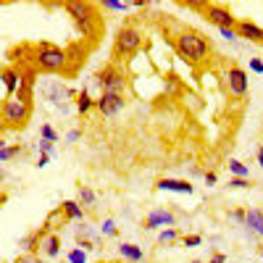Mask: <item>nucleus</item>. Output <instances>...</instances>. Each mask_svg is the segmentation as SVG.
Segmentation results:
<instances>
[{
	"mask_svg": "<svg viewBox=\"0 0 263 263\" xmlns=\"http://www.w3.org/2000/svg\"><path fill=\"white\" fill-rule=\"evenodd\" d=\"M250 69H253L255 74H263V61H260V58H250Z\"/></svg>",
	"mask_w": 263,
	"mask_h": 263,
	"instance_id": "nucleus-33",
	"label": "nucleus"
},
{
	"mask_svg": "<svg viewBox=\"0 0 263 263\" xmlns=\"http://www.w3.org/2000/svg\"><path fill=\"white\" fill-rule=\"evenodd\" d=\"M229 171H232V177H239V179H250V168H248L242 161H237V158H232V161H229Z\"/></svg>",
	"mask_w": 263,
	"mask_h": 263,
	"instance_id": "nucleus-20",
	"label": "nucleus"
},
{
	"mask_svg": "<svg viewBox=\"0 0 263 263\" xmlns=\"http://www.w3.org/2000/svg\"><path fill=\"white\" fill-rule=\"evenodd\" d=\"M21 87H24V77H21V71L11 69V66H6V69H3V90H6V100L13 98V92H21Z\"/></svg>",
	"mask_w": 263,
	"mask_h": 263,
	"instance_id": "nucleus-11",
	"label": "nucleus"
},
{
	"mask_svg": "<svg viewBox=\"0 0 263 263\" xmlns=\"http://www.w3.org/2000/svg\"><path fill=\"white\" fill-rule=\"evenodd\" d=\"M40 135H42V140H48V142H55V140H58V135H55V129H53L50 124H42V129H40Z\"/></svg>",
	"mask_w": 263,
	"mask_h": 263,
	"instance_id": "nucleus-25",
	"label": "nucleus"
},
{
	"mask_svg": "<svg viewBox=\"0 0 263 263\" xmlns=\"http://www.w3.org/2000/svg\"><path fill=\"white\" fill-rule=\"evenodd\" d=\"M119 255L124 258V260H129V263H137V260H142V248H137V245H132V242H124L121 248H119Z\"/></svg>",
	"mask_w": 263,
	"mask_h": 263,
	"instance_id": "nucleus-17",
	"label": "nucleus"
},
{
	"mask_svg": "<svg viewBox=\"0 0 263 263\" xmlns=\"http://www.w3.org/2000/svg\"><path fill=\"white\" fill-rule=\"evenodd\" d=\"M237 34L250 40V42H260V45H263V29L258 24H253V21H239V24H237Z\"/></svg>",
	"mask_w": 263,
	"mask_h": 263,
	"instance_id": "nucleus-13",
	"label": "nucleus"
},
{
	"mask_svg": "<svg viewBox=\"0 0 263 263\" xmlns=\"http://www.w3.org/2000/svg\"><path fill=\"white\" fill-rule=\"evenodd\" d=\"M208 263H227V255H224V253H216V255H213Z\"/></svg>",
	"mask_w": 263,
	"mask_h": 263,
	"instance_id": "nucleus-36",
	"label": "nucleus"
},
{
	"mask_svg": "<svg viewBox=\"0 0 263 263\" xmlns=\"http://www.w3.org/2000/svg\"><path fill=\"white\" fill-rule=\"evenodd\" d=\"M40 156H53V142L40 140Z\"/></svg>",
	"mask_w": 263,
	"mask_h": 263,
	"instance_id": "nucleus-31",
	"label": "nucleus"
},
{
	"mask_svg": "<svg viewBox=\"0 0 263 263\" xmlns=\"http://www.w3.org/2000/svg\"><path fill=\"white\" fill-rule=\"evenodd\" d=\"M205 18L211 24H216L218 29H237V24H239V18L229 8H221V6H205Z\"/></svg>",
	"mask_w": 263,
	"mask_h": 263,
	"instance_id": "nucleus-7",
	"label": "nucleus"
},
{
	"mask_svg": "<svg viewBox=\"0 0 263 263\" xmlns=\"http://www.w3.org/2000/svg\"><path fill=\"white\" fill-rule=\"evenodd\" d=\"M260 258H263V248H260Z\"/></svg>",
	"mask_w": 263,
	"mask_h": 263,
	"instance_id": "nucleus-41",
	"label": "nucleus"
},
{
	"mask_svg": "<svg viewBox=\"0 0 263 263\" xmlns=\"http://www.w3.org/2000/svg\"><path fill=\"white\" fill-rule=\"evenodd\" d=\"M177 224V218H174V213H168V211H153V213H147L145 216V229H158V227H174Z\"/></svg>",
	"mask_w": 263,
	"mask_h": 263,
	"instance_id": "nucleus-12",
	"label": "nucleus"
},
{
	"mask_svg": "<svg viewBox=\"0 0 263 263\" xmlns=\"http://www.w3.org/2000/svg\"><path fill=\"white\" fill-rule=\"evenodd\" d=\"M66 140H69V142H77V140H79V132H69V137H66Z\"/></svg>",
	"mask_w": 263,
	"mask_h": 263,
	"instance_id": "nucleus-38",
	"label": "nucleus"
},
{
	"mask_svg": "<svg viewBox=\"0 0 263 263\" xmlns=\"http://www.w3.org/2000/svg\"><path fill=\"white\" fill-rule=\"evenodd\" d=\"M182 242H184V248H197V245L203 242V237H200V234H190V237L182 239Z\"/></svg>",
	"mask_w": 263,
	"mask_h": 263,
	"instance_id": "nucleus-27",
	"label": "nucleus"
},
{
	"mask_svg": "<svg viewBox=\"0 0 263 263\" xmlns=\"http://www.w3.org/2000/svg\"><path fill=\"white\" fill-rule=\"evenodd\" d=\"M248 74H245V69H239V66H232V69L227 71V90H229V95H234V98H245L248 95Z\"/></svg>",
	"mask_w": 263,
	"mask_h": 263,
	"instance_id": "nucleus-8",
	"label": "nucleus"
},
{
	"mask_svg": "<svg viewBox=\"0 0 263 263\" xmlns=\"http://www.w3.org/2000/svg\"><path fill=\"white\" fill-rule=\"evenodd\" d=\"M77 242H79L82 250H92V248H95V237H92L90 227H82V229L77 232Z\"/></svg>",
	"mask_w": 263,
	"mask_h": 263,
	"instance_id": "nucleus-19",
	"label": "nucleus"
},
{
	"mask_svg": "<svg viewBox=\"0 0 263 263\" xmlns=\"http://www.w3.org/2000/svg\"><path fill=\"white\" fill-rule=\"evenodd\" d=\"M98 84L103 87V92H116V95H124L126 79H124V74L116 69V66H105V69L98 74Z\"/></svg>",
	"mask_w": 263,
	"mask_h": 263,
	"instance_id": "nucleus-6",
	"label": "nucleus"
},
{
	"mask_svg": "<svg viewBox=\"0 0 263 263\" xmlns=\"http://www.w3.org/2000/svg\"><path fill=\"white\" fill-rule=\"evenodd\" d=\"M95 200H98V195H95L90 187H82V184H79V190H77V203H79L82 208H84V205L90 208V205H95Z\"/></svg>",
	"mask_w": 263,
	"mask_h": 263,
	"instance_id": "nucleus-18",
	"label": "nucleus"
},
{
	"mask_svg": "<svg viewBox=\"0 0 263 263\" xmlns=\"http://www.w3.org/2000/svg\"><path fill=\"white\" fill-rule=\"evenodd\" d=\"M92 105H95V100H92L90 95H87V92L82 90V92H79V98H77V111H79V114H87Z\"/></svg>",
	"mask_w": 263,
	"mask_h": 263,
	"instance_id": "nucleus-22",
	"label": "nucleus"
},
{
	"mask_svg": "<svg viewBox=\"0 0 263 263\" xmlns=\"http://www.w3.org/2000/svg\"><path fill=\"white\" fill-rule=\"evenodd\" d=\"M100 232H103L105 237H114V234H116V224L111 221V218H108V221H103V227H100Z\"/></svg>",
	"mask_w": 263,
	"mask_h": 263,
	"instance_id": "nucleus-30",
	"label": "nucleus"
},
{
	"mask_svg": "<svg viewBox=\"0 0 263 263\" xmlns=\"http://www.w3.org/2000/svg\"><path fill=\"white\" fill-rule=\"evenodd\" d=\"M48 163H50V156H40L37 158V168H45Z\"/></svg>",
	"mask_w": 263,
	"mask_h": 263,
	"instance_id": "nucleus-35",
	"label": "nucleus"
},
{
	"mask_svg": "<svg viewBox=\"0 0 263 263\" xmlns=\"http://www.w3.org/2000/svg\"><path fill=\"white\" fill-rule=\"evenodd\" d=\"M174 48H177V55L187 63H203L211 53V45H208V40L200 34V32H182L177 37V42H174Z\"/></svg>",
	"mask_w": 263,
	"mask_h": 263,
	"instance_id": "nucleus-1",
	"label": "nucleus"
},
{
	"mask_svg": "<svg viewBox=\"0 0 263 263\" xmlns=\"http://www.w3.org/2000/svg\"><path fill=\"white\" fill-rule=\"evenodd\" d=\"M156 187L166 190V192H179V195H192L195 192V187L190 182H184V179H161Z\"/></svg>",
	"mask_w": 263,
	"mask_h": 263,
	"instance_id": "nucleus-14",
	"label": "nucleus"
},
{
	"mask_svg": "<svg viewBox=\"0 0 263 263\" xmlns=\"http://www.w3.org/2000/svg\"><path fill=\"white\" fill-rule=\"evenodd\" d=\"M61 211H63V216L69 218V221H82V218H84V208L77 200H66L61 205Z\"/></svg>",
	"mask_w": 263,
	"mask_h": 263,
	"instance_id": "nucleus-16",
	"label": "nucleus"
},
{
	"mask_svg": "<svg viewBox=\"0 0 263 263\" xmlns=\"http://www.w3.org/2000/svg\"><path fill=\"white\" fill-rule=\"evenodd\" d=\"M32 116V103L29 98H8L3 100V111H0V119H3V126H24Z\"/></svg>",
	"mask_w": 263,
	"mask_h": 263,
	"instance_id": "nucleus-2",
	"label": "nucleus"
},
{
	"mask_svg": "<svg viewBox=\"0 0 263 263\" xmlns=\"http://www.w3.org/2000/svg\"><path fill=\"white\" fill-rule=\"evenodd\" d=\"M132 3H121V0H103V8L108 11H126Z\"/></svg>",
	"mask_w": 263,
	"mask_h": 263,
	"instance_id": "nucleus-24",
	"label": "nucleus"
},
{
	"mask_svg": "<svg viewBox=\"0 0 263 263\" xmlns=\"http://www.w3.org/2000/svg\"><path fill=\"white\" fill-rule=\"evenodd\" d=\"M142 45V34L137 27H121L119 34H116V45H114V53L116 58H129L135 55Z\"/></svg>",
	"mask_w": 263,
	"mask_h": 263,
	"instance_id": "nucleus-5",
	"label": "nucleus"
},
{
	"mask_svg": "<svg viewBox=\"0 0 263 263\" xmlns=\"http://www.w3.org/2000/svg\"><path fill=\"white\" fill-rule=\"evenodd\" d=\"M179 239V232L174 229V227H168V229H163L161 234H158V245H174Z\"/></svg>",
	"mask_w": 263,
	"mask_h": 263,
	"instance_id": "nucleus-21",
	"label": "nucleus"
},
{
	"mask_svg": "<svg viewBox=\"0 0 263 263\" xmlns=\"http://www.w3.org/2000/svg\"><path fill=\"white\" fill-rule=\"evenodd\" d=\"M229 187H234V190H245V187H250V179H239V177H232V179H229Z\"/></svg>",
	"mask_w": 263,
	"mask_h": 263,
	"instance_id": "nucleus-28",
	"label": "nucleus"
},
{
	"mask_svg": "<svg viewBox=\"0 0 263 263\" xmlns=\"http://www.w3.org/2000/svg\"><path fill=\"white\" fill-rule=\"evenodd\" d=\"M192 263H203V260H192Z\"/></svg>",
	"mask_w": 263,
	"mask_h": 263,
	"instance_id": "nucleus-40",
	"label": "nucleus"
},
{
	"mask_svg": "<svg viewBox=\"0 0 263 263\" xmlns=\"http://www.w3.org/2000/svg\"><path fill=\"white\" fill-rule=\"evenodd\" d=\"M69 263H87V255H84V250H82V248H74V250L69 253Z\"/></svg>",
	"mask_w": 263,
	"mask_h": 263,
	"instance_id": "nucleus-26",
	"label": "nucleus"
},
{
	"mask_svg": "<svg viewBox=\"0 0 263 263\" xmlns=\"http://www.w3.org/2000/svg\"><path fill=\"white\" fill-rule=\"evenodd\" d=\"M245 227H250V232H255L258 237H263V211L250 208L248 211V218H245Z\"/></svg>",
	"mask_w": 263,
	"mask_h": 263,
	"instance_id": "nucleus-15",
	"label": "nucleus"
},
{
	"mask_svg": "<svg viewBox=\"0 0 263 263\" xmlns=\"http://www.w3.org/2000/svg\"><path fill=\"white\" fill-rule=\"evenodd\" d=\"M255 158H258V163L263 166V147H258V153H255Z\"/></svg>",
	"mask_w": 263,
	"mask_h": 263,
	"instance_id": "nucleus-39",
	"label": "nucleus"
},
{
	"mask_svg": "<svg viewBox=\"0 0 263 263\" xmlns=\"http://www.w3.org/2000/svg\"><path fill=\"white\" fill-rule=\"evenodd\" d=\"M232 218H234V221H245V218H248V211H232Z\"/></svg>",
	"mask_w": 263,
	"mask_h": 263,
	"instance_id": "nucleus-34",
	"label": "nucleus"
},
{
	"mask_svg": "<svg viewBox=\"0 0 263 263\" xmlns=\"http://www.w3.org/2000/svg\"><path fill=\"white\" fill-rule=\"evenodd\" d=\"M66 11H69L77 21V27L82 29L84 37H92L98 32V16L92 11L90 3H66Z\"/></svg>",
	"mask_w": 263,
	"mask_h": 263,
	"instance_id": "nucleus-4",
	"label": "nucleus"
},
{
	"mask_svg": "<svg viewBox=\"0 0 263 263\" xmlns=\"http://www.w3.org/2000/svg\"><path fill=\"white\" fill-rule=\"evenodd\" d=\"M205 184H208V187H213V184H216V174H213V171H208V174H205Z\"/></svg>",
	"mask_w": 263,
	"mask_h": 263,
	"instance_id": "nucleus-37",
	"label": "nucleus"
},
{
	"mask_svg": "<svg viewBox=\"0 0 263 263\" xmlns=\"http://www.w3.org/2000/svg\"><path fill=\"white\" fill-rule=\"evenodd\" d=\"M34 66H37L40 71H48V74L63 71L66 69V50L42 42V45L37 48V53H34Z\"/></svg>",
	"mask_w": 263,
	"mask_h": 263,
	"instance_id": "nucleus-3",
	"label": "nucleus"
},
{
	"mask_svg": "<svg viewBox=\"0 0 263 263\" xmlns=\"http://www.w3.org/2000/svg\"><path fill=\"white\" fill-rule=\"evenodd\" d=\"M16 156H21V147H18V145H13V147L3 145V147H0V163H8V161L16 158Z\"/></svg>",
	"mask_w": 263,
	"mask_h": 263,
	"instance_id": "nucleus-23",
	"label": "nucleus"
},
{
	"mask_svg": "<svg viewBox=\"0 0 263 263\" xmlns=\"http://www.w3.org/2000/svg\"><path fill=\"white\" fill-rule=\"evenodd\" d=\"M124 105H126V98L124 95H116V92H103L95 100V108H98L103 116H116Z\"/></svg>",
	"mask_w": 263,
	"mask_h": 263,
	"instance_id": "nucleus-9",
	"label": "nucleus"
},
{
	"mask_svg": "<svg viewBox=\"0 0 263 263\" xmlns=\"http://www.w3.org/2000/svg\"><path fill=\"white\" fill-rule=\"evenodd\" d=\"M218 34H221V37H224V40H229V42H232V40H237V37H239V34H237V29H218Z\"/></svg>",
	"mask_w": 263,
	"mask_h": 263,
	"instance_id": "nucleus-32",
	"label": "nucleus"
},
{
	"mask_svg": "<svg viewBox=\"0 0 263 263\" xmlns=\"http://www.w3.org/2000/svg\"><path fill=\"white\" fill-rule=\"evenodd\" d=\"M40 255H42V258H58V255H61V237H58L55 232H42Z\"/></svg>",
	"mask_w": 263,
	"mask_h": 263,
	"instance_id": "nucleus-10",
	"label": "nucleus"
},
{
	"mask_svg": "<svg viewBox=\"0 0 263 263\" xmlns=\"http://www.w3.org/2000/svg\"><path fill=\"white\" fill-rule=\"evenodd\" d=\"M16 263H45L40 255H34V253H27V255H21V258H16Z\"/></svg>",
	"mask_w": 263,
	"mask_h": 263,
	"instance_id": "nucleus-29",
	"label": "nucleus"
}]
</instances>
